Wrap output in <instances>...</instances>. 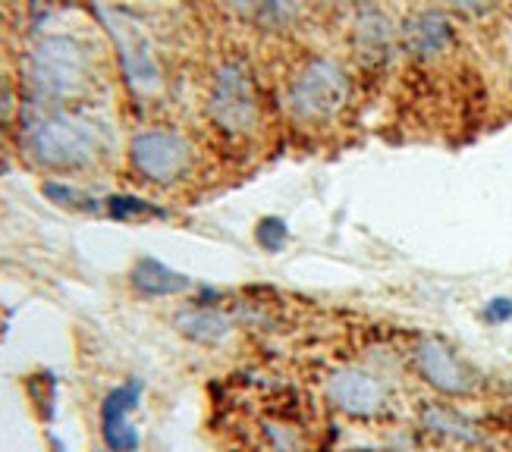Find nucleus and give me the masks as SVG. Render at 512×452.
<instances>
[{"label": "nucleus", "instance_id": "nucleus-10", "mask_svg": "<svg viewBox=\"0 0 512 452\" xmlns=\"http://www.w3.org/2000/svg\"><path fill=\"white\" fill-rule=\"evenodd\" d=\"M399 48V29L390 22V16L377 7H365L352 22V51L362 70H384L390 66L393 54Z\"/></svg>", "mask_w": 512, "mask_h": 452}, {"label": "nucleus", "instance_id": "nucleus-14", "mask_svg": "<svg viewBox=\"0 0 512 452\" xmlns=\"http://www.w3.org/2000/svg\"><path fill=\"white\" fill-rule=\"evenodd\" d=\"M421 424H425V431H431L434 437L447 440V443H475L478 440L475 427L459 412L447 409V405H428V409L421 412Z\"/></svg>", "mask_w": 512, "mask_h": 452}, {"label": "nucleus", "instance_id": "nucleus-12", "mask_svg": "<svg viewBox=\"0 0 512 452\" xmlns=\"http://www.w3.org/2000/svg\"><path fill=\"white\" fill-rule=\"evenodd\" d=\"M132 286L148 299H164V296H180V292H186L192 286V280L161 261L142 258L136 267H132Z\"/></svg>", "mask_w": 512, "mask_h": 452}, {"label": "nucleus", "instance_id": "nucleus-5", "mask_svg": "<svg viewBox=\"0 0 512 452\" xmlns=\"http://www.w3.org/2000/svg\"><path fill=\"white\" fill-rule=\"evenodd\" d=\"M129 161L142 179L154 186H173L192 173L195 148L173 129H142L129 142Z\"/></svg>", "mask_w": 512, "mask_h": 452}, {"label": "nucleus", "instance_id": "nucleus-15", "mask_svg": "<svg viewBox=\"0 0 512 452\" xmlns=\"http://www.w3.org/2000/svg\"><path fill=\"white\" fill-rule=\"evenodd\" d=\"M180 327L198 343H220L230 333V321L217 308H192L180 314Z\"/></svg>", "mask_w": 512, "mask_h": 452}, {"label": "nucleus", "instance_id": "nucleus-2", "mask_svg": "<svg viewBox=\"0 0 512 452\" xmlns=\"http://www.w3.org/2000/svg\"><path fill=\"white\" fill-rule=\"evenodd\" d=\"M208 120L227 139H249L264 126V95L242 60H224L211 76Z\"/></svg>", "mask_w": 512, "mask_h": 452}, {"label": "nucleus", "instance_id": "nucleus-17", "mask_svg": "<svg viewBox=\"0 0 512 452\" xmlns=\"http://www.w3.org/2000/svg\"><path fill=\"white\" fill-rule=\"evenodd\" d=\"M41 192L48 195L54 205H60V208H70V211H98V205H95V198L88 195V192H82V189H76V186H66V183H57V179H48V183L41 186Z\"/></svg>", "mask_w": 512, "mask_h": 452}, {"label": "nucleus", "instance_id": "nucleus-1", "mask_svg": "<svg viewBox=\"0 0 512 452\" xmlns=\"http://www.w3.org/2000/svg\"><path fill=\"white\" fill-rule=\"evenodd\" d=\"M352 98V79L346 66L333 57H315L289 79L286 110L299 126H330L343 117Z\"/></svg>", "mask_w": 512, "mask_h": 452}, {"label": "nucleus", "instance_id": "nucleus-13", "mask_svg": "<svg viewBox=\"0 0 512 452\" xmlns=\"http://www.w3.org/2000/svg\"><path fill=\"white\" fill-rule=\"evenodd\" d=\"M224 4L236 16L249 19L252 26L271 32H280L296 22V0H224Z\"/></svg>", "mask_w": 512, "mask_h": 452}, {"label": "nucleus", "instance_id": "nucleus-3", "mask_svg": "<svg viewBox=\"0 0 512 452\" xmlns=\"http://www.w3.org/2000/svg\"><path fill=\"white\" fill-rule=\"evenodd\" d=\"M26 148L48 170H82L101 154V132L76 113H48L26 129Z\"/></svg>", "mask_w": 512, "mask_h": 452}, {"label": "nucleus", "instance_id": "nucleus-11", "mask_svg": "<svg viewBox=\"0 0 512 452\" xmlns=\"http://www.w3.org/2000/svg\"><path fill=\"white\" fill-rule=\"evenodd\" d=\"M139 405V383H123L110 390V396L101 405V434L104 443L114 452H136L139 449V431L132 427L129 415Z\"/></svg>", "mask_w": 512, "mask_h": 452}, {"label": "nucleus", "instance_id": "nucleus-8", "mask_svg": "<svg viewBox=\"0 0 512 452\" xmlns=\"http://www.w3.org/2000/svg\"><path fill=\"white\" fill-rule=\"evenodd\" d=\"M327 399L349 418H381L390 409V387L368 368H340L327 380Z\"/></svg>", "mask_w": 512, "mask_h": 452}, {"label": "nucleus", "instance_id": "nucleus-4", "mask_svg": "<svg viewBox=\"0 0 512 452\" xmlns=\"http://www.w3.org/2000/svg\"><path fill=\"white\" fill-rule=\"evenodd\" d=\"M29 82L44 101H70L88 82L85 48L70 35L41 38L29 54Z\"/></svg>", "mask_w": 512, "mask_h": 452}, {"label": "nucleus", "instance_id": "nucleus-18", "mask_svg": "<svg viewBox=\"0 0 512 452\" xmlns=\"http://www.w3.org/2000/svg\"><path fill=\"white\" fill-rule=\"evenodd\" d=\"M255 239L264 252H283L286 242H289V226L280 217H264L255 230Z\"/></svg>", "mask_w": 512, "mask_h": 452}, {"label": "nucleus", "instance_id": "nucleus-19", "mask_svg": "<svg viewBox=\"0 0 512 452\" xmlns=\"http://www.w3.org/2000/svg\"><path fill=\"white\" fill-rule=\"evenodd\" d=\"M447 4V10L459 13V16H487V13H494L500 7V0H443Z\"/></svg>", "mask_w": 512, "mask_h": 452}, {"label": "nucleus", "instance_id": "nucleus-7", "mask_svg": "<svg viewBox=\"0 0 512 452\" xmlns=\"http://www.w3.org/2000/svg\"><path fill=\"white\" fill-rule=\"evenodd\" d=\"M456 22L447 10L425 7L409 13L399 22V51H406L415 63H437L456 51Z\"/></svg>", "mask_w": 512, "mask_h": 452}, {"label": "nucleus", "instance_id": "nucleus-6", "mask_svg": "<svg viewBox=\"0 0 512 452\" xmlns=\"http://www.w3.org/2000/svg\"><path fill=\"white\" fill-rule=\"evenodd\" d=\"M107 32L114 35L117 44V54H120V66H123V76L129 82V88L136 95H154L161 88L164 76H161V63L154 57L148 38L142 35V29L136 26L132 19L120 16V13H107L104 19Z\"/></svg>", "mask_w": 512, "mask_h": 452}, {"label": "nucleus", "instance_id": "nucleus-21", "mask_svg": "<svg viewBox=\"0 0 512 452\" xmlns=\"http://www.w3.org/2000/svg\"><path fill=\"white\" fill-rule=\"evenodd\" d=\"M311 4H333V0H311Z\"/></svg>", "mask_w": 512, "mask_h": 452}, {"label": "nucleus", "instance_id": "nucleus-20", "mask_svg": "<svg viewBox=\"0 0 512 452\" xmlns=\"http://www.w3.org/2000/svg\"><path fill=\"white\" fill-rule=\"evenodd\" d=\"M512 318V302L509 299H491L484 308V321L487 324H506Z\"/></svg>", "mask_w": 512, "mask_h": 452}, {"label": "nucleus", "instance_id": "nucleus-9", "mask_svg": "<svg viewBox=\"0 0 512 452\" xmlns=\"http://www.w3.org/2000/svg\"><path fill=\"white\" fill-rule=\"evenodd\" d=\"M415 358V371L421 374V380L434 387L443 396H469L475 390V374L465 361L443 343V339H421L412 352Z\"/></svg>", "mask_w": 512, "mask_h": 452}, {"label": "nucleus", "instance_id": "nucleus-16", "mask_svg": "<svg viewBox=\"0 0 512 452\" xmlns=\"http://www.w3.org/2000/svg\"><path fill=\"white\" fill-rule=\"evenodd\" d=\"M107 214L114 220H164L167 211L151 205L145 198H136V195H110L107 198Z\"/></svg>", "mask_w": 512, "mask_h": 452}]
</instances>
